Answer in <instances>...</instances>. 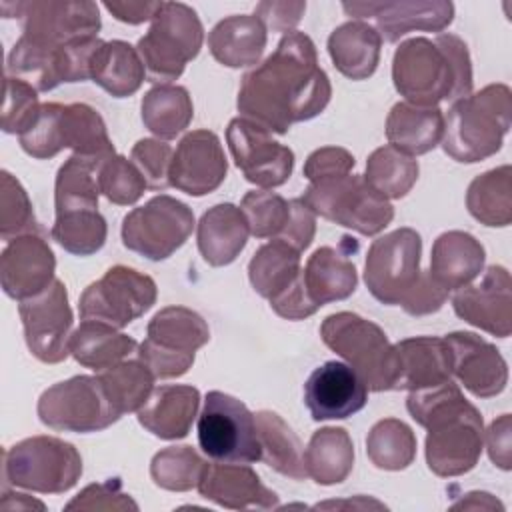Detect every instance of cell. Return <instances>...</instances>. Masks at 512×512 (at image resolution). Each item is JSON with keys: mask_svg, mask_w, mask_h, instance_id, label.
Returning <instances> with one entry per match:
<instances>
[{"mask_svg": "<svg viewBox=\"0 0 512 512\" xmlns=\"http://www.w3.org/2000/svg\"><path fill=\"white\" fill-rule=\"evenodd\" d=\"M226 142L244 178L264 190L282 186L294 170V152L272 138V132L242 116L232 118Z\"/></svg>", "mask_w": 512, "mask_h": 512, "instance_id": "cell-19", "label": "cell"}, {"mask_svg": "<svg viewBox=\"0 0 512 512\" xmlns=\"http://www.w3.org/2000/svg\"><path fill=\"white\" fill-rule=\"evenodd\" d=\"M164 2H144V0H108L104 2V8L120 22L124 24H142L148 20H154V16L160 12Z\"/></svg>", "mask_w": 512, "mask_h": 512, "instance_id": "cell-59", "label": "cell"}, {"mask_svg": "<svg viewBox=\"0 0 512 512\" xmlns=\"http://www.w3.org/2000/svg\"><path fill=\"white\" fill-rule=\"evenodd\" d=\"M18 138L22 150L36 160L54 158L64 148L98 160L116 154L102 116L84 102L40 104L34 122Z\"/></svg>", "mask_w": 512, "mask_h": 512, "instance_id": "cell-5", "label": "cell"}, {"mask_svg": "<svg viewBox=\"0 0 512 512\" xmlns=\"http://www.w3.org/2000/svg\"><path fill=\"white\" fill-rule=\"evenodd\" d=\"M6 74L26 80L38 92L54 90L64 82L62 46L44 44L22 34L8 54Z\"/></svg>", "mask_w": 512, "mask_h": 512, "instance_id": "cell-39", "label": "cell"}, {"mask_svg": "<svg viewBox=\"0 0 512 512\" xmlns=\"http://www.w3.org/2000/svg\"><path fill=\"white\" fill-rule=\"evenodd\" d=\"M450 292H446L442 286L434 282L428 270H422L416 286L408 292V296L402 300V308L410 316H426L432 312H438Z\"/></svg>", "mask_w": 512, "mask_h": 512, "instance_id": "cell-56", "label": "cell"}, {"mask_svg": "<svg viewBox=\"0 0 512 512\" xmlns=\"http://www.w3.org/2000/svg\"><path fill=\"white\" fill-rule=\"evenodd\" d=\"M228 160L220 138L212 130H192L176 146L168 182L188 196L214 192L226 178Z\"/></svg>", "mask_w": 512, "mask_h": 512, "instance_id": "cell-21", "label": "cell"}, {"mask_svg": "<svg viewBox=\"0 0 512 512\" xmlns=\"http://www.w3.org/2000/svg\"><path fill=\"white\" fill-rule=\"evenodd\" d=\"M66 510H138V504L130 494L122 492L118 478L88 484L78 496H74Z\"/></svg>", "mask_w": 512, "mask_h": 512, "instance_id": "cell-53", "label": "cell"}, {"mask_svg": "<svg viewBox=\"0 0 512 512\" xmlns=\"http://www.w3.org/2000/svg\"><path fill=\"white\" fill-rule=\"evenodd\" d=\"M314 508H386L382 502L378 500H370L366 496H356L352 500H328V502H322V504H316Z\"/></svg>", "mask_w": 512, "mask_h": 512, "instance_id": "cell-61", "label": "cell"}, {"mask_svg": "<svg viewBox=\"0 0 512 512\" xmlns=\"http://www.w3.org/2000/svg\"><path fill=\"white\" fill-rule=\"evenodd\" d=\"M320 336L332 352L348 362L368 390H394L398 356L378 324L354 312H336L324 318Z\"/></svg>", "mask_w": 512, "mask_h": 512, "instance_id": "cell-6", "label": "cell"}, {"mask_svg": "<svg viewBox=\"0 0 512 512\" xmlns=\"http://www.w3.org/2000/svg\"><path fill=\"white\" fill-rule=\"evenodd\" d=\"M208 48L222 66H256L266 48V28L256 14L228 16L210 30Z\"/></svg>", "mask_w": 512, "mask_h": 512, "instance_id": "cell-31", "label": "cell"}, {"mask_svg": "<svg viewBox=\"0 0 512 512\" xmlns=\"http://www.w3.org/2000/svg\"><path fill=\"white\" fill-rule=\"evenodd\" d=\"M38 90L26 80L8 76L4 78V106H2V130L6 134H22L36 118L40 110Z\"/></svg>", "mask_w": 512, "mask_h": 512, "instance_id": "cell-51", "label": "cell"}, {"mask_svg": "<svg viewBox=\"0 0 512 512\" xmlns=\"http://www.w3.org/2000/svg\"><path fill=\"white\" fill-rule=\"evenodd\" d=\"M444 114L438 106H414L398 102L386 118L388 144L408 156H420L442 142Z\"/></svg>", "mask_w": 512, "mask_h": 512, "instance_id": "cell-33", "label": "cell"}, {"mask_svg": "<svg viewBox=\"0 0 512 512\" xmlns=\"http://www.w3.org/2000/svg\"><path fill=\"white\" fill-rule=\"evenodd\" d=\"M418 172L420 166L414 156L384 144L368 156L364 180L384 198L396 200L412 190L418 180Z\"/></svg>", "mask_w": 512, "mask_h": 512, "instance_id": "cell-43", "label": "cell"}, {"mask_svg": "<svg viewBox=\"0 0 512 512\" xmlns=\"http://www.w3.org/2000/svg\"><path fill=\"white\" fill-rule=\"evenodd\" d=\"M240 210L254 238H278L290 214L288 200L270 190L246 192Z\"/></svg>", "mask_w": 512, "mask_h": 512, "instance_id": "cell-50", "label": "cell"}, {"mask_svg": "<svg viewBox=\"0 0 512 512\" xmlns=\"http://www.w3.org/2000/svg\"><path fill=\"white\" fill-rule=\"evenodd\" d=\"M56 258L40 234L10 240L0 256V282L6 296L26 300L54 282Z\"/></svg>", "mask_w": 512, "mask_h": 512, "instance_id": "cell-25", "label": "cell"}, {"mask_svg": "<svg viewBox=\"0 0 512 512\" xmlns=\"http://www.w3.org/2000/svg\"><path fill=\"white\" fill-rule=\"evenodd\" d=\"M208 340L210 328L198 312L186 306H166L148 322L138 358L154 378H178L190 370L196 350Z\"/></svg>", "mask_w": 512, "mask_h": 512, "instance_id": "cell-9", "label": "cell"}, {"mask_svg": "<svg viewBox=\"0 0 512 512\" xmlns=\"http://www.w3.org/2000/svg\"><path fill=\"white\" fill-rule=\"evenodd\" d=\"M304 288L316 308L328 302L346 300L358 286L354 262L332 246H320L312 252L302 270Z\"/></svg>", "mask_w": 512, "mask_h": 512, "instance_id": "cell-34", "label": "cell"}, {"mask_svg": "<svg viewBox=\"0 0 512 512\" xmlns=\"http://www.w3.org/2000/svg\"><path fill=\"white\" fill-rule=\"evenodd\" d=\"M306 474L320 486L340 484L354 466V444L350 434L338 426H324L310 436L304 450Z\"/></svg>", "mask_w": 512, "mask_h": 512, "instance_id": "cell-38", "label": "cell"}, {"mask_svg": "<svg viewBox=\"0 0 512 512\" xmlns=\"http://www.w3.org/2000/svg\"><path fill=\"white\" fill-rule=\"evenodd\" d=\"M202 40L204 28L196 10L184 2H164L136 46L148 80H178L186 64L198 56Z\"/></svg>", "mask_w": 512, "mask_h": 512, "instance_id": "cell-7", "label": "cell"}, {"mask_svg": "<svg viewBox=\"0 0 512 512\" xmlns=\"http://www.w3.org/2000/svg\"><path fill=\"white\" fill-rule=\"evenodd\" d=\"M406 408L428 430L426 464L436 476H460L478 464L484 444L482 414L452 380L412 390Z\"/></svg>", "mask_w": 512, "mask_h": 512, "instance_id": "cell-2", "label": "cell"}, {"mask_svg": "<svg viewBox=\"0 0 512 512\" xmlns=\"http://www.w3.org/2000/svg\"><path fill=\"white\" fill-rule=\"evenodd\" d=\"M466 498H470L474 502H456V504H452V508H502V504L498 500H494L492 494H488V492H468Z\"/></svg>", "mask_w": 512, "mask_h": 512, "instance_id": "cell-62", "label": "cell"}, {"mask_svg": "<svg viewBox=\"0 0 512 512\" xmlns=\"http://www.w3.org/2000/svg\"><path fill=\"white\" fill-rule=\"evenodd\" d=\"M484 246L468 232L448 230L440 234L430 252V276L446 292L468 286L484 268Z\"/></svg>", "mask_w": 512, "mask_h": 512, "instance_id": "cell-29", "label": "cell"}, {"mask_svg": "<svg viewBox=\"0 0 512 512\" xmlns=\"http://www.w3.org/2000/svg\"><path fill=\"white\" fill-rule=\"evenodd\" d=\"M156 296V282L148 274L118 264L82 292L78 312L82 320H100L124 328L148 312Z\"/></svg>", "mask_w": 512, "mask_h": 512, "instance_id": "cell-16", "label": "cell"}, {"mask_svg": "<svg viewBox=\"0 0 512 512\" xmlns=\"http://www.w3.org/2000/svg\"><path fill=\"white\" fill-rule=\"evenodd\" d=\"M102 160L88 158L80 154H72L56 174L54 184V206L56 214L82 210V208H98V164Z\"/></svg>", "mask_w": 512, "mask_h": 512, "instance_id": "cell-42", "label": "cell"}, {"mask_svg": "<svg viewBox=\"0 0 512 512\" xmlns=\"http://www.w3.org/2000/svg\"><path fill=\"white\" fill-rule=\"evenodd\" d=\"M250 236L242 210L230 202L208 208L196 228L198 250L206 264L218 268L232 264L244 250Z\"/></svg>", "mask_w": 512, "mask_h": 512, "instance_id": "cell-30", "label": "cell"}, {"mask_svg": "<svg viewBox=\"0 0 512 512\" xmlns=\"http://www.w3.org/2000/svg\"><path fill=\"white\" fill-rule=\"evenodd\" d=\"M420 254L422 238L414 228H398L376 238L364 262L370 294L386 306H400L422 274Z\"/></svg>", "mask_w": 512, "mask_h": 512, "instance_id": "cell-15", "label": "cell"}, {"mask_svg": "<svg viewBox=\"0 0 512 512\" xmlns=\"http://www.w3.org/2000/svg\"><path fill=\"white\" fill-rule=\"evenodd\" d=\"M510 436H512V418H510V414L498 416L486 430L488 456L494 462V466H498L502 470L512 468Z\"/></svg>", "mask_w": 512, "mask_h": 512, "instance_id": "cell-58", "label": "cell"}, {"mask_svg": "<svg viewBox=\"0 0 512 512\" xmlns=\"http://www.w3.org/2000/svg\"><path fill=\"white\" fill-rule=\"evenodd\" d=\"M106 220L98 208H82L56 214L50 236L74 256L96 254L106 242Z\"/></svg>", "mask_w": 512, "mask_h": 512, "instance_id": "cell-46", "label": "cell"}, {"mask_svg": "<svg viewBox=\"0 0 512 512\" xmlns=\"http://www.w3.org/2000/svg\"><path fill=\"white\" fill-rule=\"evenodd\" d=\"M342 10L354 20H372L386 42H398L414 30L442 32L454 20V4L446 0L344 2Z\"/></svg>", "mask_w": 512, "mask_h": 512, "instance_id": "cell-20", "label": "cell"}, {"mask_svg": "<svg viewBox=\"0 0 512 512\" xmlns=\"http://www.w3.org/2000/svg\"><path fill=\"white\" fill-rule=\"evenodd\" d=\"M366 454L380 470H404L416 458V436L398 418L378 420L366 436Z\"/></svg>", "mask_w": 512, "mask_h": 512, "instance_id": "cell-44", "label": "cell"}, {"mask_svg": "<svg viewBox=\"0 0 512 512\" xmlns=\"http://www.w3.org/2000/svg\"><path fill=\"white\" fill-rule=\"evenodd\" d=\"M206 464L192 446H168L154 454L150 478L162 490L188 492L198 486Z\"/></svg>", "mask_w": 512, "mask_h": 512, "instance_id": "cell-47", "label": "cell"}, {"mask_svg": "<svg viewBox=\"0 0 512 512\" xmlns=\"http://www.w3.org/2000/svg\"><path fill=\"white\" fill-rule=\"evenodd\" d=\"M300 198L314 214L362 236L382 232L394 218L390 200L358 174L310 184Z\"/></svg>", "mask_w": 512, "mask_h": 512, "instance_id": "cell-10", "label": "cell"}, {"mask_svg": "<svg viewBox=\"0 0 512 512\" xmlns=\"http://www.w3.org/2000/svg\"><path fill=\"white\" fill-rule=\"evenodd\" d=\"M392 82L414 106H438L472 94V62L468 46L456 34L404 40L392 58Z\"/></svg>", "mask_w": 512, "mask_h": 512, "instance_id": "cell-3", "label": "cell"}, {"mask_svg": "<svg viewBox=\"0 0 512 512\" xmlns=\"http://www.w3.org/2000/svg\"><path fill=\"white\" fill-rule=\"evenodd\" d=\"M198 444L214 462L252 464L260 460L254 414L248 406L220 390H210L198 414Z\"/></svg>", "mask_w": 512, "mask_h": 512, "instance_id": "cell-11", "label": "cell"}, {"mask_svg": "<svg viewBox=\"0 0 512 512\" xmlns=\"http://www.w3.org/2000/svg\"><path fill=\"white\" fill-rule=\"evenodd\" d=\"M172 148L164 140L154 138H142L132 146L130 160L144 176L148 188L152 190H164L170 186L168 182V170L172 162Z\"/></svg>", "mask_w": 512, "mask_h": 512, "instance_id": "cell-52", "label": "cell"}, {"mask_svg": "<svg viewBox=\"0 0 512 512\" xmlns=\"http://www.w3.org/2000/svg\"><path fill=\"white\" fill-rule=\"evenodd\" d=\"M380 48V34L364 20H348L328 36V54L336 70L350 80H366L376 72Z\"/></svg>", "mask_w": 512, "mask_h": 512, "instance_id": "cell-32", "label": "cell"}, {"mask_svg": "<svg viewBox=\"0 0 512 512\" xmlns=\"http://www.w3.org/2000/svg\"><path fill=\"white\" fill-rule=\"evenodd\" d=\"M328 74L304 32L284 34L276 50L242 76L238 112L268 132L286 134L292 124L316 118L330 102Z\"/></svg>", "mask_w": 512, "mask_h": 512, "instance_id": "cell-1", "label": "cell"}, {"mask_svg": "<svg viewBox=\"0 0 512 512\" xmlns=\"http://www.w3.org/2000/svg\"><path fill=\"white\" fill-rule=\"evenodd\" d=\"M366 402V384L348 364L338 360L318 366L304 384V404L316 422L344 420L360 412Z\"/></svg>", "mask_w": 512, "mask_h": 512, "instance_id": "cell-24", "label": "cell"}, {"mask_svg": "<svg viewBox=\"0 0 512 512\" xmlns=\"http://www.w3.org/2000/svg\"><path fill=\"white\" fill-rule=\"evenodd\" d=\"M118 414L138 412L154 390V374L138 360H122L98 374Z\"/></svg>", "mask_w": 512, "mask_h": 512, "instance_id": "cell-45", "label": "cell"}, {"mask_svg": "<svg viewBox=\"0 0 512 512\" xmlns=\"http://www.w3.org/2000/svg\"><path fill=\"white\" fill-rule=\"evenodd\" d=\"M144 78L146 68L138 50L124 40L102 42L90 60V80L114 98L132 96Z\"/></svg>", "mask_w": 512, "mask_h": 512, "instance_id": "cell-35", "label": "cell"}, {"mask_svg": "<svg viewBox=\"0 0 512 512\" xmlns=\"http://www.w3.org/2000/svg\"><path fill=\"white\" fill-rule=\"evenodd\" d=\"M4 482L38 494L68 492L82 476V456L56 436H32L4 450Z\"/></svg>", "mask_w": 512, "mask_h": 512, "instance_id": "cell-8", "label": "cell"}, {"mask_svg": "<svg viewBox=\"0 0 512 512\" xmlns=\"http://www.w3.org/2000/svg\"><path fill=\"white\" fill-rule=\"evenodd\" d=\"M306 12V2H286V0H264L256 4L254 14L260 18L266 30L290 34L298 26Z\"/></svg>", "mask_w": 512, "mask_h": 512, "instance_id": "cell-57", "label": "cell"}, {"mask_svg": "<svg viewBox=\"0 0 512 512\" xmlns=\"http://www.w3.org/2000/svg\"><path fill=\"white\" fill-rule=\"evenodd\" d=\"M450 352V372L478 398L498 396L508 382V366L500 350L474 332L444 336Z\"/></svg>", "mask_w": 512, "mask_h": 512, "instance_id": "cell-23", "label": "cell"}, {"mask_svg": "<svg viewBox=\"0 0 512 512\" xmlns=\"http://www.w3.org/2000/svg\"><path fill=\"white\" fill-rule=\"evenodd\" d=\"M198 406V388L188 384H164L152 390L136 414L140 426L156 438L180 440L188 436Z\"/></svg>", "mask_w": 512, "mask_h": 512, "instance_id": "cell-27", "label": "cell"}, {"mask_svg": "<svg viewBox=\"0 0 512 512\" xmlns=\"http://www.w3.org/2000/svg\"><path fill=\"white\" fill-rule=\"evenodd\" d=\"M512 122V94L506 84H488L456 100L444 116L442 148L464 164L494 156Z\"/></svg>", "mask_w": 512, "mask_h": 512, "instance_id": "cell-4", "label": "cell"}, {"mask_svg": "<svg viewBox=\"0 0 512 512\" xmlns=\"http://www.w3.org/2000/svg\"><path fill=\"white\" fill-rule=\"evenodd\" d=\"M252 288L270 302V308L286 320H304L318 308L312 304L300 268V252L274 238L262 244L248 262Z\"/></svg>", "mask_w": 512, "mask_h": 512, "instance_id": "cell-13", "label": "cell"}, {"mask_svg": "<svg viewBox=\"0 0 512 512\" xmlns=\"http://www.w3.org/2000/svg\"><path fill=\"white\" fill-rule=\"evenodd\" d=\"M98 186L100 194L118 206L136 204L148 188L134 162L122 154H112L98 164Z\"/></svg>", "mask_w": 512, "mask_h": 512, "instance_id": "cell-49", "label": "cell"}, {"mask_svg": "<svg viewBox=\"0 0 512 512\" xmlns=\"http://www.w3.org/2000/svg\"><path fill=\"white\" fill-rule=\"evenodd\" d=\"M356 160L354 156L340 146H324L314 150L306 162H304V176L310 180V184L326 182L334 178H342L350 174Z\"/></svg>", "mask_w": 512, "mask_h": 512, "instance_id": "cell-54", "label": "cell"}, {"mask_svg": "<svg viewBox=\"0 0 512 512\" xmlns=\"http://www.w3.org/2000/svg\"><path fill=\"white\" fill-rule=\"evenodd\" d=\"M468 212L484 226L502 228L512 222V168H492L476 176L466 192Z\"/></svg>", "mask_w": 512, "mask_h": 512, "instance_id": "cell-41", "label": "cell"}, {"mask_svg": "<svg viewBox=\"0 0 512 512\" xmlns=\"http://www.w3.org/2000/svg\"><path fill=\"white\" fill-rule=\"evenodd\" d=\"M0 508L2 510H44L46 506L40 500L30 498L28 494H20V492H10V490H2V500H0Z\"/></svg>", "mask_w": 512, "mask_h": 512, "instance_id": "cell-60", "label": "cell"}, {"mask_svg": "<svg viewBox=\"0 0 512 512\" xmlns=\"http://www.w3.org/2000/svg\"><path fill=\"white\" fill-rule=\"evenodd\" d=\"M196 490L202 498L230 510H270L278 506L276 492L264 486L248 464H206Z\"/></svg>", "mask_w": 512, "mask_h": 512, "instance_id": "cell-26", "label": "cell"}, {"mask_svg": "<svg viewBox=\"0 0 512 512\" xmlns=\"http://www.w3.org/2000/svg\"><path fill=\"white\" fill-rule=\"evenodd\" d=\"M44 426L60 432H100L120 420L98 376H72L46 388L36 406Z\"/></svg>", "mask_w": 512, "mask_h": 512, "instance_id": "cell-12", "label": "cell"}, {"mask_svg": "<svg viewBox=\"0 0 512 512\" xmlns=\"http://www.w3.org/2000/svg\"><path fill=\"white\" fill-rule=\"evenodd\" d=\"M194 212L188 204L160 194L130 210L122 220V244L154 262L170 258L192 234Z\"/></svg>", "mask_w": 512, "mask_h": 512, "instance_id": "cell-14", "label": "cell"}, {"mask_svg": "<svg viewBox=\"0 0 512 512\" xmlns=\"http://www.w3.org/2000/svg\"><path fill=\"white\" fill-rule=\"evenodd\" d=\"M18 314L24 328V340L34 358L44 364H58L70 354L72 308L64 282H54L40 294L20 300Z\"/></svg>", "mask_w": 512, "mask_h": 512, "instance_id": "cell-17", "label": "cell"}, {"mask_svg": "<svg viewBox=\"0 0 512 512\" xmlns=\"http://www.w3.org/2000/svg\"><path fill=\"white\" fill-rule=\"evenodd\" d=\"M452 308L464 322L498 338L512 330V278L504 266H488L478 284L452 296Z\"/></svg>", "mask_w": 512, "mask_h": 512, "instance_id": "cell-22", "label": "cell"}, {"mask_svg": "<svg viewBox=\"0 0 512 512\" xmlns=\"http://www.w3.org/2000/svg\"><path fill=\"white\" fill-rule=\"evenodd\" d=\"M290 214L280 232V240L294 246L298 252L306 250L316 234V214L302 202V198L288 200Z\"/></svg>", "mask_w": 512, "mask_h": 512, "instance_id": "cell-55", "label": "cell"}, {"mask_svg": "<svg viewBox=\"0 0 512 512\" xmlns=\"http://www.w3.org/2000/svg\"><path fill=\"white\" fill-rule=\"evenodd\" d=\"M140 112L144 126L158 140H172L192 122L194 106L184 86L158 84L144 94Z\"/></svg>", "mask_w": 512, "mask_h": 512, "instance_id": "cell-40", "label": "cell"}, {"mask_svg": "<svg viewBox=\"0 0 512 512\" xmlns=\"http://www.w3.org/2000/svg\"><path fill=\"white\" fill-rule=\"evenodd\" d=\"M398 372L394 390H420L452 380L450 352L444 338L414 336L394 344Z\"/></svg>", "mask_w": 512, "mask_h": 512, "instance_id": "cell-28", "label": "cell"}, {"mask_svg": "<svg viewBox=\"0 0 512 512\" xmlns=\"http://www.w3.org/2000/svg\"><path fill=\"white\" fill-rule=\"evenodd\" d=\"M6 18H18L22 34L44 44L64 46L74 40L94 38L102 26L98 4L94 2H62V0H32V2H2Z\"/></svg>", "mask_w": 512, "mask_h": 512, "instance_id": "cell-18", "label": "cell"}, {"mask_svg": "<svg viewBox=\"0 0 512 512\" xmlns=\"http://www.w3.org/2000/svg\"><path fill=\"white\" fill-rule=\"evenodd\" d=\"M136 340L124 332H118L112 324L100 320H82V324L70 336L72 358L96 372H102L136 350Z\"/></svg>", "mask_w": 512, "mask_h": 512, "instance_id": "cell-37", "label": "cell"}, {"mask_svg": "<svg viewBox=\"0 0 512 512\" xmlns=\"http://www.w3.org/2000/svg\"><path fill=\"white\" fill-rule=\"evenodd\" d=\"M26 234H40L32 202L22 184L6 170L0 172V236L10 242Z\"/></svg>", "mask_w": 512, "mask_h": 512, "instance_id": "cell-48", "label": "cell"}, {"mask_svg": "<svg viewBox=\"0 0 512 512\" xmlns=\"http://www.w3.org/2000/svg\"><path fill=\"white\" fill-rule=\"evenodd\" d=\"M254 422L260 442V460L282 476L304 480L308 476L304 448L288 422L272 410H258Z\"/></svg>", "mask_w": 512, "mask_h": 512, "instance_id": "cell-36", "label": "cell"}]
</instances>
